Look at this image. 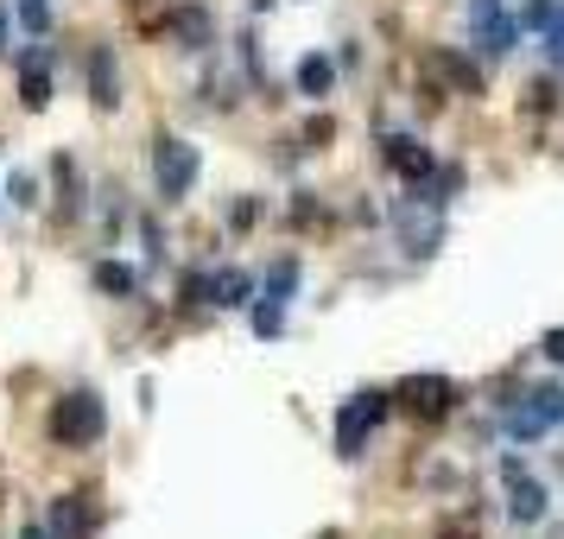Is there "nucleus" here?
Instances as JSON below:
<instances>
[{
    "label": "nucleus",
    "mask_w": 564,
    "mask_h": 539,
    "mask_svg": "<svg viewBox=\"0 0 564 539\" xmlns=\"http://www.w3.org/2000/svg\"><path fill=\"white\" fill-rule=\"evenodd\" d=\"M89 280H96V292H108V299H133V292H140V273L121 267V260H96Z\"/></svg>",
    "instance_id": "17"
},
{
    "label": "nucleus",
    "mask_w": 564,
    "mask_h": 539,
    "mask_svg": "<svg viewBox=\"0 0 564 539\" xmlns=\"http://www.w3.org/2000/svg\"><path fill=\"white\" fill-rule=\"evenodd\" d=\"M501 488H508V520H513V527H539V520L552 514L545 483H539L520 457H501Z\"/></svg>",
    "instance_id": "6"
},
{
    "label": "nucleus",
    "mask_w": 564,
    "mask_h": 539,
    "mask_svg": "<svg viewBox=\"0 0 564 539\" xmlns=\"http://www.w3.org/2000/svg\"><path fill=\"white\" fill-rule=\"evenodd\" d=\"M558 13V0H527V13H520V32H545V20Z\"/></svg>",
    "instance_id": "22"
},
{
    "label": "nucleus",
    "mask_w": 564,
    "mask_h": 539,
    "mask_svg": "<svg viewBox=\"0 0 564 539\" xmlns=\"http://www.w3.org/2000/svg\"><path fill=\"white\" fill-rule=\"evenodd\" d=\"M197 172H204V153H197L191 140L165 133V140L153 147V179H159V197H165V204L191 197V191H197Z\"/></svg>",
    "instance_id": "4"
},
{
    "label": "nucleus",
    "mask_w": 564,
    "mask_h": 539,
    "mask_svg": "<svg viewBox=\"0 0 564 539\" xmlns=\"http://www.w3.org/2000/svg\"><path fill=\"white\" fill-rule=\"evenodd\" d=\"M209 305L216 311L254 305V273H241V267H209Z\"/></svg>",
    "instance_id": "12"
},
{
    "label": "nucleus",
    "mask_w": 564,
    "mask_h": 539,
    "mask_svg": "<svg viewBox=\"0 0 564 539\" xmlns=\"http://www.w3.org/2000/svg\"><path fill=\"white\" fill-rule=\"evenodd\" d=\"M393 400L406 412H419V419H444V412L457 407V381L451 375H412V381L393 387Z\"/></svg>",
    "instance_id": "8"
},
{
    "label": "nucleus",
    "mask_w": 564,
    "mask_h": 539,
    "mask_svg": "<svg viewBox=\"0 0 564 539\" xmlns=\"http://www.w3.org/2000/svg\"><path fill=\"white\" fill-rule=\"evenodd\" d=\"M20 103H26L32 115L52 103V52H45V45L20 52Z\"/></svg>",
    "instance_id": "11"
},
{
    "label": "nucleus",
    "mask_w": 564,
    "mask_h": 539,
    "mask_svg": "<svg viewBox=\"0 0 564 539\" xmlns=\"http://www.w3.org/2000/svg\"><path fill=\"white\" fill-rule=\"evenodd\" d=\"M13 13H20V26H26L32 39L52 32V0H13Z\"/></svg>",
    "instance_id": "19"
},
{
    "label": "nucleus",
    "mask_w": 564,
    "mask_h": 539,
    "mask_svg": "<svg viewBox=\"0 0 564 539\" xmlns=\"http://www.w3.org/2000/svg\"><path fill=\"white\" fill-rule=\"evenodd\" d=\"M469 39H476L488 57H501V52H513V39H520V20H513L501 0H469Z\"/></svg>",
    "instance_id": "7"
},
{
    "label": "nucleus",
    "mask_w": 564,
    "mask_h": 539,
    "mask_svg": "<svg viewBox=\"0 0 564 539\" xmlns=\"http://www.w3.org/2000/svg\"><path fill=\"white\" fill-rule=\"evenodd\" d=\"M437 539H482V533H476V520H463V514H451V520L437 527Z\"/></svg>",
    "instance_id": "25"
},
{
    "label": "nucleus",
    "mask_w": 564,
    "mask_h": 539,
    "mask_svg": "<svg viewBox=\"0 0 564 539\" xmlns=\"http://www.w3.org/2000/svg\"><path fill=\"white\" fill-rule=\"evenodd\" d=\"M7 197H13L20 209H32V204H39V184H32L26 172H13V184H7Z\"/></svg>",
    "instance_id": "24"
},
{
    "label": "nucleus",
    "mask_w": 564,
    "mask_h": 539,
    "mask_svg": "<svg viewBox=\"0 0 564 539\" xmlns=\"http://www.w3.org/2000/svg\"><path fill=\"white\" fill-rule=\"evenodd\" d=\"M387 165H393V172H400V179L406 184H425L437 172V153L432 147H425V140H419V133H387Z\"/></svg>",
    "instance_id": "10"
},
{
    "label": "nucleus",
    "mask_w": 564,
    "mask_h": 539,
    "mask_svg": "<svg viewBox=\"0 0 564 539\" xmlns=\"http://www.w3.org/2000/svg\"><path fill=\"white\" fill-rule=\"evenodd\" d=\"M539 349H545V356H552V362L564 368V331H545V343H539Z\"/></svg>",
    "instance_id": "26"
},
{
    "label": "nucleus",
    "mask_w": 564,
    "mask_h": 539,
    "mask_svg": "<svg viewBox=\"0 0 564 539\" xmlns=\"http://www.w3.org/2000/svg\"><path fill=\"white\" fill-rule=\"evenodd\" d=\"M393 235L412 260H432L444 248V197H432L425 184H412V197L393 204Z\"/></svg>",
    "instance_id": "1"
},
{
    "label": "nucleus",
    "mask_w": 564,
    "mask_h": 539,
    "mask_svg": "<svg viewBox=\"0 0 564 539\" xmlns=\"http://www.w3.org/2000/svg\"><path fill=\"white\" fill-rule=\"evenodd\" d=\"M299 280H305V267H299V260L285 255V260H273V267H267V280H260L254 292L267 299V305H292V292H299Z\"/></svg>",
    "instance_id": "15"
},
{
    "label": "nucleus",
    "mask_w": 564,
    "mask_h": 539,
    "mask_svg": "<svg viewBox=\"0 0 564 539\" xmlns=\"http://www.w3.org/2000/svg\"><path fill=\"white\" fill-rule=\"evenodd\" d=\"M165 32L178 39L184 52H209V45H216V13L197 7V0H178V7L165 13Z\"/></svg>",
    "instance_id": "9"
},
{
    "label": "nucleus",
    "mask_w": 564,
    "mask_h": 539,
    "mask_svg": "<svg viewBox=\"0 0 564 539\" xmlns=\"http://www.w3.org/2000/svg\"><path fill=\"white\" fill-rule=\"evenodd\" d=\"M7 39H13V26H7V0H0V57H7Z\"/></svg>",
    "instance_id": "27"
},
{
    "label": "nucleus",
    "mask_w": 564,
    "mask_h": 539,
    "mask_svg": "<svg viewBox=\"0 0 564 539\" xmlns=\"http://www.w3.org/2000/svg\"><path fill=\"white\" fill-rule=\"evenodd\" d=\"M184 305H209V267H191L184 273Z\"/></svg>",
    "instance_id": "23"
},
{
    "label": "nucleus",
    "mask_w": 564,
    "mask_h": 539,
    "mask_svg": "<svg viewBox=\"0 0 564 539\" xmlns=\"http://www.w3.org/2000/svg\"><path fill=\"white\" fill-rule=\"evenodd\" d=\"M102 425H108V407H102V394H89V387H70V394L52 407V438L57 444H70V451L96 444Z\"/></svg>",
    "instance_id": "3"
},
{
    "label": "nucleus",
    "mask_w": 564,
    "mask_h": 539,
    "mask_svg": "<svg viewBox=\"0 0 564 539\" xmlns=\"http://www.w3.org/2000/svg\"><path fill=\"white\" fill-rule=\"evenodd\" d=\"M45 533L52 539H89V508H83V495H57Z\"/></svg>",
    "instance_id": "14"
},
{
    "label": "nucleus",
    "mask_w": 564,
    "mask_h": 539,
    "mask_svg": "<svg viewBox=\"0 0 564 539\" xmlns=\"http://www.w3.org/2000/svg\"><path fill=\"white\" fill-rule=\"evenodd\" d=\"M552 425H564V387L558 381H539L533 394H520V400L501 412V432H508L513 444H539Z\"/></svg>",
    "instance_id": "2"
},
{
    "label": "nucleus",
    "mask_w": 564,
    "mask_h": 539,
    "mask_svg": "<svg viewBox=\"0 0 564 539\" xmlns=\"http://www.w3.org/2000/svg\"><path fill=\"white\" fill-rule=\"evenodd\" d=\"M89 103L102 108H121V71H115V52H108V45H96V52H89Z\"/></svg>",
    "instance_id": "13"
},
{
    "label": "nucleus",
    "mask_w": 564,
    "mask_h": 539,
    "mask_svg": "<svg viewBox=\"0 0 564 539\" xmlns=\"http://www.w3.org/2000/svg\"><path fill=\"white\" fill-rule=\"evenodd\" d=\"M248 7H273V0H248Z\"/></svg>",
    "instance_id": "29"
},
{
    "label": "nucleus",
    "mask_w": 564,
    "mask_h": 539,
    "mask_svg": "<svg viewBox=\"0 0 564 539\" xmlns=\"http://www.w3.org/2000/svg\"><path fill=\"white\" fill-rule=\"evenodd\" d=\"M437 71H444V77L457 83L463 96H476V89H482V71H476L469 57H457V52H437Z\"/></svg>",
    "instance_id": "18"
},
{
    "label": "nucleus",
    "mask_w": 564,
    "mask_h": 539,
    "mask_svg": "<svg viewBox=\"0 0 564 539\" xmlns=\"http://www.w3.org/2000/svg\"><path fill=\"white\" fill-rule=\"evenodd\" d=\"M387 412H393V394H381V387H368V394H356V400H343V407H336V451H343V457H361L368 432L381 425Z\"/></svg>",
    "instance_id": "5"
},
{
    "label": "nucleus",
    "mask_w": 564,
    "mask_h": 539,
    "mask_svg": "<svg viewBox=\"0 0 564 539\" xmlns=\"http://www.w3.org/2000/svg\"><path fill=\"white\" fill-rule=\"evenodd\" d=\"M539 39H545V57H552V64L564 71V0H558V13L545 20V32H539Z\"/></svg>",
    "instance_id": "20"
},
{
    "label": "nucleus",
    "mask_w": 564,
    "mask_h": 539,
    "mask_svg": "<svg viewBox=\"0 0 564 539\" xmlns=\"http://www.w3.org/2000/svg\"><path fill=\"white\" fill-rule=\"evenodd\" d=\"M285 331V305H267V299H254V336H280Z\"/></svg>",
    "instance_id": "21"
},
{
    "label": "nucleus",
    "mask_w": 564,
    "mask_h": 539,
    "mask_svg": "<svg viewBox=\"0 0 564 539\" xmlns=\"http://www.w3.org/2000/svg\"><path fill=\"white\" fill-rule=\"evenodd\" d=\"M20 539H52V533H45V527H26V533H20Z\"/></svg>",
    "instance_id": "28"
},
{
    "label": "nucleus",
    "mask_w": 564,
    "mask_h": 539,
    "mask_svg": "<svg viewBox=\"0 0 564 539\" xmlns=\"http://www.w3.org/2000/svg\"><path fill=\"white\" fill-rule=\"evenodd\" d=\"M292 83H299V96H330V89H336V57H324V52L299 57Z\"/></svg>",
    "instance_id": "16"
}]
</instances>
